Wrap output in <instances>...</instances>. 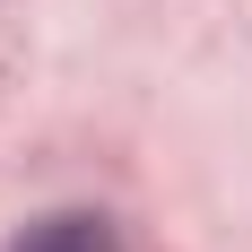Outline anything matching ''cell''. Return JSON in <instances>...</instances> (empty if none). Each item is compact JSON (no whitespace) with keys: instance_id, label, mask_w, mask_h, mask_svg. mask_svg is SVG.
<instances>
[{"instance_id":"obj_1","label":"cell","mask_w":252,"mask_h":252,"mask_svg":"<svg viewBox=\"0 0 252 252\" xmlns=\"http://www.w3.org/2000/svg\"><path fill=\"white\" fill-rule=\"evenodd\" d=\"M18 252H122V235L104 226L96 209H61V218H35L18 235Z\"/></svg>"}]
</instances>
